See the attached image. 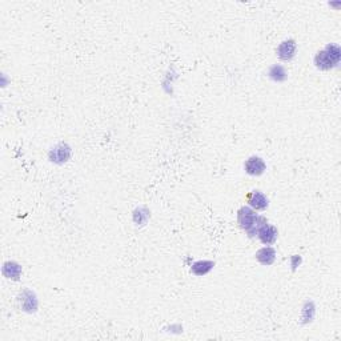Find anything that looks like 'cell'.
Instances as JSON below:
<instances>
[{"mask_svg":"<svg viewBox=\"0 0 341 341\" xmlns=\"http://www.w3.org/2000/svg\"><path fill=\"white\" fill-rule=\"evenodd\" d=\"M341 59V50L337 44H328L322 51H318L314 56V64L322 71L332 70L338 66Z\"/></svg>","mask_w":341,"mask_h":341,"instance_id":"6da1fadb","label":"cell"},{"mask_svg":"<svg viewBox=\"0 0 341 341\" xmlns=\"http://www.w3.org/2000/svg\"><path fill=\"white\" fill-rule=\"evenodd\" d=\"M314 304L312 301H306L305 305H304V309H302V324H308V322H312L314 318Z\"/></svg>","mask_w":341,"mask_h":341,"instance_id":"4fadbf2b","label":"cell"},{"mask_svg":"<svg viewBox=\"0 0 341 341\" xmlns=\"http://www.w3.org/2000/svg\"><path fill=\"white\" fill-rule=\"evenodd\" d=\"M213 267H215L213 261L200 260V261H196V263L191 265V273H194L195 276H206L207 273H210L212 271Z\"/></svg>","mask_w":341,"mask_h":341,"instance_id":"30bf717a","label":"cell"},{"mask_svg":"<svg viewBox=\"0 0 341 341\" xmlns=\"http://www.w3.org/2000/svg\"><path fill=\"white\" fill-rule=\"evenodd\" d=\"M300 264H301V257H300L298 255L292 256V257H291V265H292V269H293V271H296V268H297Z\"/></svg>","mask_w":341,"mask_h":341,"instance_id":"5bb4252c","label":"cell"},{"mask_svg":"<svg viewBox=\"0 0 341 341\" xmlns=\"http://www.w3.org/2000/svg\"><path fill=\"white\" fill-rule=\"evenodd\" d=\"M277 235H279L277 228L273 227V225L268 224V223L261 225L259 231H257V233H256V236L259 237L260 240H261V243H264V244L267 245L273 244V243L277 240Z\"/></svg>","mask_w":341,"mask_h":341,"instance_id":"277c9868","label":"cell"},{"mask_svg":"<svg viewBox=\"0 0 341 341\" xmlns=\"http://www.w3.org/2000/svg\"><path fill=\"white\" fill-rule=\"evenodd\" d=\"M257 217H259V215L251 207H241L239 212H237V223H239V227L249 233L253 229V227H255Z\"/></svg>","mask_w":341,"mask_h":341,"instance_id":"7a4b0ae2","label":"cell"},{"mask_svg":"<svg viewBox=\"0 0 341 341\" xmlns=\"http://www.w3.org/2000/svg\"><path fill=\"white\" fill-rule=\"evenodd\" d=\"M247 203L256 211H264L268 207L267 196L261 191H252L247 195Z\"/></svg>","mask_w":341,"mask_h":341,"instance_id":"8992f818","label":"cell"},{"mask_svg":"<svg viewBox=\"0 0 341 341\" xmlns=\"http://www.w3.org/2000/svg\"><path fill=\"white\" fill-rule=\"evenodd\" d=\"M3 276L7 279L12 280H19L20 275H22V267L15 261H7L3 264Z\"/></svg>","mask_w":341,"mask_h":341,"instance_id":"8fae6325","label":"cell"},{"mask_svg":"<svg viewBox=\"0 0 341 341\" xmlns=\"http://www.w3.org/2000/svg\"><path fill=\"white\" fill-rule=\"evenodd\" d=\"M268 76H269L273 82L281 83L284 82V80H287L288 74L283 66L275 64V66H272L271 68H269V71H268Z\"/></svg>","mask_w":341,"mask_h":341,"instance_id":"7c38bea8","label":"cell"},{"mask_svg":"<svg viewBox=\"0 0 341 341\" xmlns=\"http://www.w3.org/2000/svg\"><path fill=\"white\" fill-rule=\"evenodd\" d=\"M256 260L263 265H272L276 260V251L272 247H264L256 252Z\"/></svg>","mask_w":341,"mask_h":341,"instance_id":"9c48e42d","label":"cell"},{"mask_svg":"<svg viewBox=\"0 0 341 341\" xmlns=\"http://www.w3.org/2000/svg\"><path fill=\"white\" fill-rule=\"evenodd\" d=\"M296 51H297V44H296L295 40L288 39L280 43L276 52H277V56L281 60L289 62V60H292L296 56Z\"/></svg>","mask_w":341,"mask_h":341,"instance_id":"3957f363","label":"cell"},{"mask_svg":"<svg viewBox=\"0 0 341 341\" xmlns=\"http://www.w3.org/2000/svg\"><path fill=\"white\" fill-rule=\"evenodd\" d=\"M20 302H22V308L23 310L32 313L38 309V300H36L35 293H32L31 291H24L20 295Z\"/></svg>","mask_w":341,"mask_h":341,"instance_id":"ba28073f","label":"cell"},{"mask_svg":"<svg viewBox=\"0 0 341 341\" xmlns=\"http://www.w3.org/2000/svg\"><path fill=\"white\" fill-rule=\"evenodd\" d=\"M71 156V149L67 144H59L56 147L50 152V159L51 161L54 163L62 164L66 163L67 160L70 159Z\"/></svg>","mask_w":341,"mask_h":341,"instance_id":"52a82bcc","label":"cell"},{"mask_svg":"<svg viewBox=\"0 0 341 341\" xmlns=\"http://www.w3.org/2000/svg\"><path fill=\"white\" fill-rule=\"evenodd\" d=\"M244 169L248 175H252V176H260L263 175L267 169V164L264 163V160L261 157H257V156H252L249 157L244 164Z\"/></svg>","mask_w":341,"mask_h":341,"instance_id":"5b68a950","label":"cell"}]
</instances>
